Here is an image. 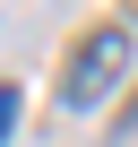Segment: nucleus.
<instances>
[{"label":"nucleus","mask_w":138,"mask_h":147,"mask_svg":"<svg viewBox=\"0 0 138 147\" xmlns=\"http://www.w3.org/2000/svg\"><path fill=\"white\" fill-rule=\"evenodd\" d=\"M121 78H129V26H86L78 52H69V69H60V104L69 113H95Z\"/></svg>","instance_id":"f257e3e1"},{"label":"nucleus","mask_w":138,"mask_h":147,"mask_svg":"<svg viewBox=\"0 0 138 147\" xmlns=\"http://www.w3.org/2000/svg\"><path fill=\"white\" fill-rule=\"evenodd\" d=\"M9 130H17V87H0V147H9Z\"/></svg>","instance_id":"f03ea898"}]
</instances>
